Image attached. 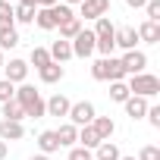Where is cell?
Wrapping results in <instances>:
<instances>
[{
  "mask_svg": "<svg viewBox=\"0 0 160 160\" xmlns=\"http://www.w3.org/2000/svg\"><path fill=\"white\" fill-rule=\"evenodd\" d=\"M16 101H19V107H22L25 116H32V119L47 116V110H44V98L35 91V85H19V88H16Z\"/></svg>",
  "mask_w": 160,
  "mask_h": 160,
  "instance_id": "1",
  "label": "cell"
},
{
  "mask_svg": "<svg viewBox=\"0 0 160 160\" xmlns=\"http://www.w3.org/2000/svg\"><path fill=\"white\" fill-rule=\"evenodd\" d=\"M91 75L98 78V82H122L126 78V69H122V63L116 60V57H101L94 66H91Z\"/></svg>",
  "mask_w": 160,
  "mask_h": 160,
  "instance_id": "2",
  "label": "cell"
},
{
  "mask_svg": "<svg viewBox=\"0 0 160 160\" xmlns=\"http://www.w3.org/2000/svg\"><path fill=\"white\" fill-rule=\"evenodd\" d=\"M126 88H129V94H135V98H154V94H160V78L151 75V72H138V75L129 78Z\"/></svg>",
  "mask_w": 160,
  "mask_h": 160,
  "instance_id": "3",
  "label": "cell"
},
{
  "mask_svg": "<svg viewBox=\"0 0 160 160\" xmlns=\"http://www.w3.org/2000/svg\"><path fill=\"white\" fill-rule=\"evenodd\" d=\"M98 113H94V104L91 101H78V104H72L69 107V122L75 126V129H82V126H91V119H94Z\"/></svg>",
  "mask_w": 160,
  "mask_h": 160,
  "instance_id": "4",
  "label": "cell"
},
{
  "mask_svg": "<svg viewBox=\"0 0 160 160\" xmlns=\"http://www.w3.org/2000/svg\"><path fill=\"white\" fill-rule=\"evenodd\" d=\"M94 41H98V38H94V32L82 28V32H78V35L69 41V44H72V57H82V60H85V57H91V53H94Z\"/></svg>",
  "mask_w": 160,
  "mask_h": 160,
  "instance_id": "5",
  "label": "cell"
},
{
  "mask_svg": "<svg viewBox=\"0 0 160 160\" xmlns=\"http://www.w3.org/2000/svg\"><path fill=\"white\" fill-rule=\"evenodd\" d=\"M25 75H28V63L25 60H10L3 63V78L13 85H25Z\"/></svg>",
  "mask_w": 160,
  "mask_h": 160,
  "instance_id": "6",
  "label": "cell"
},
{
  "mask_svg": "<svg viewBox=\"0 0 160 160\" xmlns=\"http://www.w3.org/2000/svg\"><path fill=\"white\" fill-rule=\"evenodd\" d=\"M119 63H122L126 75H138V72H144V66H148V57H144L141 50H126V57H122Z\"/></svg>",
  "mask_w": 160,
  "mask_h": 160,
  "instance_id": "7",
  "label": "cell"
},
{
  "mask_svg": "<svg viewBox=\"0 0 160 160\" xmlns=\"http://www.w3.org/2000/svg\"><path fill=\"white\" fill-rule=\"evenodd\" d=\"M113 44H116V47H122V50H135V44H138V32H135L132 25H122V28H116Z\"/></svg>",
  "mask_w": 160,
  "mask_h": 160,
  "instance_id": "8",
  "label": "cell"
},
{
  "mask_svg": "<svg viewBox=\"0 0 160 160\" xmlns=\"http://www.w3.org/2000/svg\"><path fill=\"white\" fill-rule=\"evenodd\" d=\"M110 13V0H82V16L85 19H101Z\"/></svg>",
  "mask_w": 160,
  "mask_h": 160,
  "instance_id": "9",
  "label": "cell"
},
{
  "mask_svg": "<svg viewBox=\"0 0 160 160\" xmlns=\"http://www.w3.org/2000/svg\"><path fill=\"white\" fill-rule=\"evenodd\" d=\"M69 98H63V94H53L50 101H44V110H47V116H69Z\"/></svg>",
  "mask_w": 160,
  "mask_h": 160,
  "instance_id": "10",
  "label": "cell"
},
{
  "mask_svg": "<svg viewBox=\"0 0 160 160\" xmlns=\"http://www.w3.org/2000/svg\"><path fill=\"white\" fill-rule=\"evenodd\" d=\"M91 129H94V135H98L101 141H110V135L116 132V122H113L110 116H94V119H91Z\"/></svg>",
  "mask_w": 160,
  "mask_h": 160,
  "instance_id": "11",
  "label": "cell"
},
{
  "mask_svg": "<svg viewBox=\"0 0 160 160\" xmlns=\"http://www.w3.org/2000/svg\"><path fill=\"white\" fill-rule=\"evenodd\" d=\"M25 135L22 122H13V119H0V141H19Z\"/></svg>",
  "mask_w": 160,
  "mask_h": 160,
  "instance_id": "12",
  "label": "cell"
},
{
  "mask_svg": "<svg viewBox=\"0 0 160 160\" xmlns=\"http://www.w3.org/2000/svg\"><path fill=\"white\" fill-rule=\"evenodd\" d=\"M135 32H138V41H144V44H157L160 41V22H141Z\"/></svg>",
  "mask_w": 160,
  "mask_h": 160,
  "instance_id": "13",
  "label": "cell"
},
{
  "mask_svg": "<svg viewBox=\"0 0 160 160\" xmlns=\"http://www.w3.org/2000/svg\"><path fill=\"white\" fill-rule=\"evenodd\" d=\"M47 53H50V60H53V63H60V66H63L66 60H72V44L60 38V41H53V47H50Z\"/></svg>",
  "mask_w": 160,
  "mask_h": 160,
  "instance_id": "14",
  "label": "cell"
},
{
  "mask_svg": "<svg viewBox=\"0 0 160 160\" xmlns=\"http://www.w3.org/2000/svg\"><path fill=\"white\" fill-rule=\"evenodd\" d=\"M38 75H41V82H44V85H57L60 78H63V66L50 60L47 66H41V69H38Z\"/></svg>",
  "mask_w": 160,
  "mask_h": 160,
  "instance_id": "15",
  "label": "cell"
},
{
  "mask_svg": "<svg viewBox=\"0 0 160 160\" xmlns=\"http://www.w3.org/2000/svg\"><path fill=\"white\" fill-rule=\"evenodd\" d=\"M122 107H126V113H129L132 119H141V116L148 113V98H135V94H129V101H126Z\"/></svg>",
  "mask_w": 160,
  "mask_h": 160,
  "instance_id": "16",
  "label": "cell"
},
{
  "mask_svg": "<svg viewBox=\"0 0 160 160\" xmlns=\"http://www.w3.org/2000/svg\"><path fill=\"white\" fill-rule=\"evenodd\" d=\"M35 22H38V28L53 32V28H57V13H53V7H47V10H35Z\"/></svg>",
  "mask_w": 160,
  "mask_h": 160,
  "instance_id": "17",
  "label": "cell"
},
{
  "mask_svg": "<svg viewBox=\"0 0 160 160\" xmlns=\"http://www.w3.org/2000/svg\"><path fill=\"white\" fill-rule=\"evenodd\" d=\"M57 141H60V148H72V144L78 141V129H75L72 122L60 126V129H57Z\"/></svg>",
  "mask_w": 160,
  "mask_h": 160,
  "instance_id": "18",
  "label": "cell"
},
{
  "mask_svg": "<svg viewBox=\"0 0 160 160\" xmlns=\"http://www.w3.org/2000/svg\"><path fill=\"white\" fill-rule=\"evenodd\" d=\"M38 148H41V154L47 157V154H53V151H60V141H57V132H41L38 135Z\"/></svg>",
  "mask_w": 160,
  "mask_h": 160,
  "instance_id": "19",
  "label": "cell"
},
{
  "mask_svg": "<svg viewBox=\"0 0 160 160\" xmlns=\"http://www.w3.org/2000/svg\"><path fill=\"white\" fill-rule=\"evenodd\" d=\"M122 154H119V148L113 144V141H101L98 148H94V160H119Z\"/></svg>",
  "mask_w": 160,
  "mask_h": 160,
  "instance_id": "20",
  "label": "cell"
},
{
  "mask_svg": "<svg viewBox=\"0 0 160 160\" xmlns=\"http://www.w3.org/2000/svg\"><path fill=\"white\" fill-rule=\"evenodd\" d=\"M57 28H60V38H63V41H72L78 32H82V19L72 16V19H66V22H63V25H57Z\"/></svg>",
  "mask_w": 160,
  "mask_h": 160,
  "instance_id": "21",
  "label": "cell"
},
{
  "mask_svg": "<svg viewBox=\"0 0 160 160\" xmlns=\"http://www.w3.org/2000/svg\"><path fill=\"white\" fill-rule=\"evenodd\" d=\"M94 38H110V35H116V25L110 22V16H101V19H94Z\"/></svg>",
  "mask_w": 160,
  "mask_h": 160,
  "instance_id": "22",
  "label": "cell"
},
{
  "mask_svg": "<svg viewBox=\"0 0 160 160\" xmlns=\"http://www.w3.org/2000/svg\"><path fill=\"white\" fill-rule=\"evenodd\" d=\"M78 144L88 148V151H94V148L101 144V138L94 135V129H91V126H82V129H78Z\"/></svg>",
  "mask_w": 160,
  "mask_h": 160,
  "instance_id": "23",
  "label": "cell"
},
{
  "mask_svg": "<svg viewBox=\"0 0 160 160\" xmlns=\"http://www.w3.org/2000/svg\"><path fill=\"white\" fill-rule=\"evenodd\" d=\"M13 22H22V25H32L35 22V7H13Z\"/></svg>",
  "mask_w": 160,
  "mask_h": 160,
  "instance_id": "24",
  "label": "cell"
},
{
  "mask_svg": "<svg viewBox=\"0 0 160 160\" xmlns=\"http://www.w3.org/2000/svg\"><path fill=\"white\" fill-rule=\"evenodd\" d=\"M22 116H25V113H22V107H19V101H16V98L3 104V119H13V122H22Z\"/></svg>",
  "mask_w": 160,
  "mask_h": 160,
  "instance_id": "25",
  "label": "cell"
},
{
  "mask_svg": "<svg viewBox=\"0 0 160 160\" xmlns=\"http://www.w3.org/2000/svg\"><path fill=\"white\" fill-rule=\"evenodd\" d=\"M110 98H113L116 104H126V101H129V88H126V82H110Z\"/></svg>",
  "mask_w": 160,
  "mask_h": 160,
  "instance_id": "26",
  "label": "cell"
},
{
  "mask_svg": "<svg viewBox=\"0 0 160 160\" xmlns=\"http://www.w3.org/2000/svg\"><path fill=\"white\" fill-rule=\"evenodd\" d=\"M16 44H19V32H16V28L0 32V50H10V47H16Z\"/></svg>",
  "mask_w": 160,
  "mask_h": 160,
  "instance_id": "27",
  "label": "cell"
},
{
  "mask_svg": "<svg viewBox=\"0 0 160 160\" xmlns=\"http://www.w3.org/2000/svg\"><path fill=\"white\" fill-rule=\"evenodd\" d=\"M13 98H16V85L7 82V78H0V104H7V101H13Z\"/></svg>",
  "mask_w": 160,
  "mask_h": 160,
  "instance_id": "28",
  "label": "cell"
},
{
  "mask_svg": "<svg viewBox=\"0 0 160 160\" xmlns=\"http://www.w3.org/2000/svg\"><path fill=\"white\" fill-rule=\"evenodd\" d=\"M32 63L41 69V66H47V63H50V53H47L44 47H32Z\"/></svg>",
  "mask_w": 160,
  "mask_h": 160,
  "instance_id": "29",
  "label": "cell"
},
{
  "mask_svg": "<svg viewBox=\"0 0 160 160\" xmlns=\"http://www.w3.org/2000/svg\"><path fill=\"white\" fill-rule=\"evenodd\" d=\"M69 160H94V151H88V148H69Z\"/></svg>",
  "mask_w": 160,
  "mask_h": 160,
  "instance_id": "30",
  "label": "cell"
},
{
  "mask_svg": "<svg viewBox=\"0 0 160 160\" xmlns=\"http://www.w3.org/2000/svg\"><path fill=\"white\" fill-rule=\"evenodd\" d=\"M144 13H148V22H160V0H148Z\"/></svg>",
  "mask_w": 160,
  "mask_h": 160,
  "instance_id": "31",
  "label": "cell"
},
{
  "mask_svg": "<svg viewBox=\"0 0 160 160\" xmlns=\"http://www.w3.org/2000/svg\"><path fill=\"white\" fill-rule=\"evenodd\" d=\"M53 13H57V25H63L66 19H72L75 13H72V7H66V3H57L53 7Z\"/></svg>",
  "mask_w": 160,
  "mask_h": 160,
  "instance_id": "32",
  "label": "cell"
},
{
  "mask_svg": "<svg viewBox=\"0 0 160 160\" xmlns=\"http://www.w3.org/2000/svg\"><path fill=\"white\" fill-rule=\"evenodd\" d=\"M138 160H160V148L144 144V148H141V154H138Z\"/></svg>",
  "mask_w": 160,
  "mask_h": 160,
  "instance_id": "33",
  "label": "cell"
},
{
  "mask_svg": "<svg viewBox=\"0 0 160 160\" xmlns=\"http://www.w3.org/2000/svg\"><path fill=\"white\" fill-rule=\"evenodd\" d=\"M144 116H148V122H151L154 129H160V107H148V113H144Z\"/></svg>",
  "mask_w": 160,
  "mask_h": 160,
  "instance_id": "34",
  "label": "cell"
},
{
  "mask_svg": "<svg viewBox=\"0 0 160 160\" xmlns=\"http://www.w3.org/2000/svg\"><path fill=\"white\" fill-rule=\"evenodd\" d=\"M0 16H13V3L10 0H0Z\"/></svg>",
  "mask_w": 160,
  "mask_h": 160,
  "instance_id": "35",
  "label": "cell"
},
{
  "mask_svg": "<svg viewBox=\"0 0 160 160\" xmlns=\"http://www.w3.org/2000/svg\"><path fill=\"white\" fill-rule=\"evenodd\" d=\"M60 0H38V10H47V7H57Z\"/></svg>",
  "mask_w": 160,
  "mask_h": 160,
  "instance_id": "36",
  "label": "cell"
},
{
  "mask_svg": "<svg viewBox=\"0 0 160 160\" xmlns=\"http://www.w3.org/2000/svg\"><path fill=\"white\" fill-rule=\"evenodd\" d=\"M126 3H129V7H132V10H141V7H144V3H148V0H126Z\"/></svg>",
  "mask_w": 160,
  "mask_h": 160,
  "instance_id": "37",
  "label": "cell"
},
{
  "mask_svg": "<svg viewBox=\"0 0 160 160\" xmlns=\"http://www.w3.org/2000/svg\"><path fill=\"white\" fill-rule=\"evenodd\" d=\"M7 151H10V144H7V141H0V160L7 157Z\"/></svg>",
  "mask_w": 160,
  "mask_h": 160,
  "instance_id": "38",
  "label": "cell"
},
{
  "mask_svg": "<svg viewBox=\"0 0 160 160\" xmlns=\"http://www.w3.org/2000/svg\"><path fill=\"white\" fill-rule=\"evenodd\" d=\"M19 3H22V7H35V10H38V0H19Z\"/></svg>",
  "mask_w": 160,
  "mask_h": 160,
  "instance_id": "39",
  "label": "cell"
},
{
  "mask_svg": "<svg viewBox=\"0 0 160 160\" xmlns=\"http://www.w3.org/2000/svg\"><path fill=\"white\" fill-rule=\"evenodd\" d=\"M28 160H47V157H44V154H38V157H28Z\"/></svg>",
  "mask_w": 160,
  "mask_h": 160,
  "instance_id": "40",
  "label": "cell"
},
{
  "mask_svg": "<svg viewBox=\"0 0 160 160\" xmlns=\"http://www.w3.org/2000/svg\"><path fill=\"white\" fill-rule=\"evenodd\" d=\"M72 3H82V0H66V7H72Z\"/></svg>",
  "mask_w": 160,
  "mask_h": 160,
  "instance_id": "41",
  "label": "cell"
},
{
  "mask_svg": "<svg viewBox=\"0 0 160 160\" xmlns=\"http://www.w3.org/2000/svg\"><path fill=\"white\" fill-rule=\"evenodd\" d=\"M3 63H7V60H3V50H0V69H3Z\"/></svg>",
  "mask_w": 160,
  "mask_h": 160,
  "instance_id": "42",
  "label": "cell"
},
{
  "mask_svg": "<svg viewBox=\"0 0 160 160\" xmlns=\"http://www.w3.org/2000/svg\"><path fill=\"white\" fill-rule=\"evenodd\" d=\"M119 160H135V157H119Z\"/></svg>",
  "mask_w": 160,
  "mask_h": 160,
  "instance_id": "43",
  "label": "cell"
}]
</instances>
